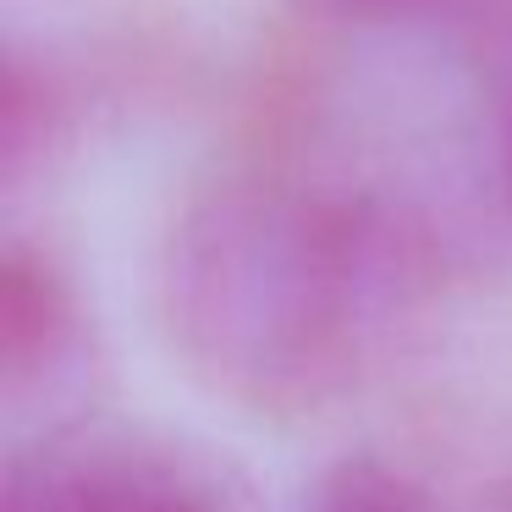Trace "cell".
<instances>
[{
  "label": "cell",
  "instance_id": "obj_4",
  "mask_svg": "<svg viewBox=\"0 0 512 512\" xmlns=\"http://www.w3.org/2000/svg\"><path fill=\"white\" fill-rule=\"evenodd\" d=\"M72 83L45 56L6 61V94H0V171L6 182H23L28 171H45L72 133Z\"/></svg>",
  "mask_w": 512,
  "mask_h": 512
},
{
  "label": "cell",
  "instance_id": "obj_1",
  "mask_svg": "<svg viewBox=\"0 0 512 512\" xmlns=\"http://www.w3.org/2000/svg\"><path fill=\"white\" fill-rule=\"evenodd\" d=\"M435 281L413 204L298 160L215 171L160 248L171 353L210 397L259 419L331 408Z\"/></svg>",
  "mask_w": 512,
  "mask_h": 512
},
{
  "label": "cell",
  "instance_id": "obj_7",
  "mask_svg": "<svg viewBox=\"0 0 512 512\" xmlns=\"http://www.w3.org/2000/svg\"><path fill=\"white\" fill-rule=\"evenodd\" d=\"M331 6H353V12H402V6H430V0H331Z\"/></svg>",
  "mask_w": 512,
  "mask_h": 512
},
{
  "label": "cell",
  "instance_id": "obj_3",
  "mask_svg": "<svg viewBox=\"0 0 512 512\" xmlns=\"http://www.w3.org/2000/svg\"><path fill=\"white\" fill-rule=\"evenodd\" d=\"M83 353V303L67 270L28 243L0 259V380L12 397L56 386Z\"/></svg>",
  "mask_w": 512,
  "mask_h": 512
},
{
  "label": "cell",
  "instance_id": "obj_2",
  "mask_svg": "<svg viewBox=\"0 0 512 512\" xmlns=\"http://www.w3.org/2000/svg\"><path fill=\"white\" fill-rule=\"evenodd\" d=\"M6 512H215V501L155 446H83L17 468Z\"/></svg>",
  "mask_w": 512,
  "mask_h": 512
},
{
  "label": "cell",
  "instance_id": "obj_5",
  "mask_svg": "<svg viewBox=\"0 0 512 512\" xmlns=\"http://www.w3.org/2000/svg\"><path fill=\"white\" fill-rule=\"evenodd\" d=\"M303 512H435V507L402 468H391L386 457L358 452L325 468Z\"/></svg>",
  "mask_w": 512,
  "mask_h": 512
},
{
  "label": "cell",
  "instance_id": "obj_6",
  "mask_svg": "<svg viewBox=\"0 0 512 512\" xmlns=\"http://www.w3.org/2000/svg\"><path fill=\"white\" fill-rule=\"evenodd\" d=\"M485 177L490 193H496L501 215L512 221V67L496 89V105H490V133H485Z\"/></svg>",
  "mask_w": 512,
  "mask_h": 512
}]
</instances>
